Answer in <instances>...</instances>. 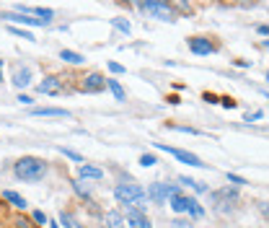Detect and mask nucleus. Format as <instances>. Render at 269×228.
<instances>
[{
  "mask_svg": "<svg viewBox=\"0 0 269 228\" xmlns=\"http://www.w3.org/2000/svg\"><path fill=\"white\" fill-rule=\"evenodd\" d=\"M13 174L24 181H39V179H44V174H47V163L36 156H24L21 161H16V166H13Z\"/></svg>",
  "mask_w": 269,
  "mask_h": 228,
  "instance_id": "f257e3e1",
  "label": "nucleus"
},
{
  "mask_svg": "<svg viewBox=\"0 0 269 228\" xmlns=\"http://www.w3.org/2000/svg\"><path fill=\"white\" fill-rule=\"evenodd\" d=\"M171 200V210L174 212H192V218H202L204 215V210L200 207V202L197 200H192V197H186V194H174V197H168Z\"/></svg>",
  "mask_w": 269,
  "mask_h": 228,
  "instance_id": "f03ea898",
  "label": "nucleus"
},
{
  "mask_svg": "<svg viewBox=\"0 0 269 228\" xmlns=\"http://www.w3.org/2000/svg\"><path fill=\"white\" fill-rule=\"evenodd\" d=\"M174 194H178V187L176 184H160V181H153V184L148 187V192H145V197L150 202H156V205L166 202L168 197H174Z\"/></svg>",
  "mask_w": 269,
  "mask_h": 228,
  "instance_id": "7ed1b4c3",
  "label": "nucleus"
},
{
  "mask_svg": "<svg viewBox=\"0 0 269 228\" xmlns=\"http://www.w3.org/2000/svg\"><path fill=\"white\" fill-rule=\"evenodd\" d=\"M114 197L119 205H132L134 200H140V197H145V189L138 187V184H116L114 187Z\"/></svg>",
  "mask_w": 269,
  "mask_h": 228,
  "instance_id": "20e7f679",
  "label": "nucleus"
},
{
  "mask_svg": "<svg viewBox=\"0 0 269 228\" xmlns=\"http://www.w3.org/2000/svg\"><path fill=\"white\" fill-rule=\"evenodd\" d=\"M156 148L158 150H166V153H171L174 158H178L182 163H189V166H197V169H202V158L200 156H194V153H189V150H182V148H168L166 143H156Z\"/></svg>",
  "mask_w": 269,
  "mask_h": 228,
  "instance_id": "39448f33",
  "label": "nucleus"
},
{
  "mask_svg": "<svg viewBox=\"0 0 269 228\" xmlns=\"http://www.w3.org/2000/svg\"><path fill=\"white\" fill-rule=\"evenodd\" d=\"M138 8L145 13H153L158 21H174V11L166 3H138Z\"/></svg>",
  "mask_w": 269,
  "mask_h": 228,
  "instance_id": "423d86ee",
  "label": "nucleus"
},
{
  "mask_svg": "<svg viewBox=\"0 0 269 228\" xmlns=\"http://www.w3.org/2000/svg\"><path fill=\"white\" fill-rule=\"evenodd\" d=\"M104 88H106V78H101L98 73H91L86 78V83H83L86 94H98V91H104Z\"/></svg>",
  "mask_w": 269,
  "mask_h": 228,
  "instance_id": "0eeeda50",
  "label": "nucleus"
},
{
  "mask_svg": "<svg viewBox=\"0 0 269 228\" xmlns=\"http://www.w3.org/2000/svg\"><path fill=\"white\" fill-rule=\"evenodd\" d=\"M189 50H192L194 55H212V52H215V47L210 44V39H202V37L189 39Z\"/></svg>",
  "mask_w": 269,
  "mask_h": 228,
  "instance_id": "6e6552de",
  "label": "nucleus"
},
{
  "mask_svg": "<svg viewBox=\"0 0 269 228\" xmlns=\"http://www.w3.org/2000/svg\"><path fill=\"white\" fill-rule=\"evenodd\" d=\"M36 91H39V94H47V96H54V94H60V91H62V86H60V81L54 78V75H50V78H44V81L36 86Z\"/></svg>",
  "mask_w": 269,
  "mask_h": 228,
  "instance_id": "1a4fd4ad",
  "label": "nucleus"
},
{
  "mask_svg": "<svg viewBox=\"0 0 269 228\" xmlns=\"http://www.w3.org/2000/svg\"><path fill=\"white\" fill-rule=\"evenodd\" d=\"M3 19L10 21V24H26V26H44L39 19H32L26 13H3Z\"/></svg>",
  "mask_w": 269,
  "mask_h": 228,
  "instance_id": "9d476101",
  "label": "nucleus"
},
{
  "mask_svg": "<svg viewBox=\"0 0 269 228\" xmlns=\"http://www.w3.org/2000/svg\"><path fill=\"white\" fill-rule=\"evenodd\" d=\"M127 225L130 228H153L150 218H148L145 212H127Z\"/></svg>",
  "mask_w": 269,
  "mask_h": 228,
  "instance_id": "9b49d317",
  "label": "nucleus"
},
{
  "mask_svg": "<svg viewBox=\"0 0 269 228\" xmlns=\"http://www.w3.org/2000/svg\"><path fill=\"white\" fill-rule=\"evenodd\" d=\"M28 83H32V70H28V68H18L16 73H13V86L26 88Z\"/></svg>",
  "mask_w": 269,
  "mask_h": 228,
  "instance_id": "f8f14e48",
  "label": "nucleus"
},
{
  "mask_svg": "<svg viewBox=\"0 0 269 228\" xmlns=\"http://www.w3.org/2000/svg\"><path fill=\"white\" fill-rule=\"evenodd\" d=\"M32 117H70V112L54 109V106H42V109H32Z\"/></svg>",
  "mask_w": 269,
  "mask_h": 228,
  "instance_id": "ddd939ff",
  "label": "nucleus"
},
{
  "mask_svg": "<svg viewBox=\"0 0 269 228\" xmlns=\"http://www.w3.org/2000/svg\"><path fill=\"white\" fill-rule=\"evenodd\" d=\"M78 174H80V179H101L104 176L101 169H96V166H88V163H80Z\"/></svg>",
  "mask_w": 269,
  "mask_h": 228,
  "instance_id": "4468645a",
  "label": "nucleus"
},
{
  "mask_svg": "<svg viewBox=\"0 0 269 228\" xmlns=\"http://www.w3.org/2000/svg\"><path fill=\"white\" fill-rule=\"evenodd\" d=\"M60 60H65V63H70V65L86 63V57H83L80 52H72V50H62V52H60Z\"/></svg>",
  "mask_w": 269,
  "mask_h": 228,
  "instance_id": "2eb2a0df",
  "label": "nucleus"
},
{
  "mask_svg": "<svg viewBox=\"0 0 269 228\" xmlns=\"http://www.w3.org/2000/svg\"><path fill=\"white\" fill-rule=\"evenodd\" d=\"M3 197H6V200H8L13 207H21V210H24V207L28 205V202L24 200V197H21L18 192H13V189H6V192H3Z\"/></svg>",
  "mask_w": 269,
  "mask_h": 228,
  "instance_id": "dca6fc26",
  "label": "nucleus"
},
{
  "mask_svg": "<svg viewBox=\"0 0 269 228\" xmlns=\"http://www.w3.org/2000/svg\"><path fill=\"white\" fill-rule=\"evenodd\" d=\"M106 88L114 94V99L116 101H124V88L119 86V81H114V78H106Z\"/></svg>",
  "mask_w": 269,
  "mask_h": 228,
  "instance_id": "f3484780",
  "label": "nucleus"
},
{
  "mask_svg": "<svg viewBox=\"0 0 269 228\" xmlns=\"http://www.w3.org/2000/svg\"><path fill=\"white\" fill-rule=\"evenodd\" d=\"M60 223H62L65 228H83L80 220L76 215H70V212H60Z\"/></svg>",
  "mask_w": 269,
  "mask_h": 228,
  "instance_id": "a211bd4d",
  "label": "nucleus"
},
{
  "mask_svg": "<svg viewBox=\"0 0 269 228\" xmlns=\"http://www.w3.org/2000/svg\"><path fill=\"white\" fill-rule=\"evenodd\" d=\"M32 11H34V13H36V16H39V21H42L44 26H47V24H50V21L54 19V13H52L50 8H32Z\"/></svg>",
  "mask_w": 269,
  "mask_h": 228,
  "instance_id": "6ab92c4d",
  "label": "nucleus"
},
{
  "mask_svg": "<svg viewBox=\"0 0 269 228\" xmlns=\"http://www.w3.org/2000/svg\"><path fill=\"white\" fill-rule=\"evenodd\" d=\"M112 26L114 29H119V32H122V34H132V26H130V21H124V19H112Z\"/></svg>",
  "mask_w": 269,
  "mask_h": 228,
  "instance_id": "aec40b11",
  "label": "nucleus"
},
{
  "mask_svg": "<svg viewBox=\"0 0 269 228\" xmlns=\"http://www.w3.org/2000/svg\"><path fill=\"white\" fill-rule=\"evenodd\" d=\"M106 220H109L106 228H122V225H124V223H122V215H119V212H114V210L106 215Z\"/></svg>",
  "mask_w": 269,
  "mask_h": 228,
  "instance_id": "412c9836",
  "label": "nucleus"
},
{
  "mask_svg": "<svg viewBox=\"0 0 269 228\" xmlns=\"http://www.w3.org/2000/svg\"><path fill=\"white\" fill-rule=\"evenodd\" d=\"M8 32H10V34H16V37H21V39H28V42H36L32 32H24V29H18V26H8Z\"/></svg>",
  "mask_w": 269,
  "mask_h": 228,
  "instance_id": "4be33fe9",
  "label": "nucleus"
},
{
  "mask_svg": "<svg viewBox=\"0 0 269 228\" xmlns=\"http://www.w3.org/2000/svg\"><path fill=\"white\" fill-rule=\"evenodd\" d=\"M156 163H158V158L153 153H142L140 156V166H145V169H148V166H156Z\"/></svg>",
  "mask_w": 269,
  "mask_h": 228,
  "instance_id": "5701e85b",
  "label": "nucleus"
},
{
  "mask_svg": "<svg viewBox=\"0 0 269 228\" xmlns=\"http://www.w3.org/2000/svg\"><path fill=\"white\" fill-rule=\"evenodd\" d=\"M60 153H65L68 158H72V161L83 163V156H80V153H76V150H70V148H60Z\"/></svg>",
  "mask_w": 269,
  "mask_h": 228,
  "instance_id": "b1692460",
  "label": "nucleus"
},
{
  "mask_svg": "<svg viewBox=\"0 0 269 228\" xmlns=\"http://www.w3.org/2000/svg\"><path fill=\"white\" fill-rule=\"evenodd\" d=\"M228 181H230V184H236V187H244L246 184V179L238 176V174H228Z\"/></svg>",
  "mask_w": 269,
  "mask_h": 228,
  "instance_id": "393cba45",
  "label": "nucleus"
},
{
  "mask_svg": "<svg viewBox=\"0 0 269 228\" xmlns=\"http://www.w3.org/2000/svg\"><path fill=\"white\" fill-rule=\"evenodd\" d=\"M168 228H192V223H189V220H182V218H176V220L168 223Z\"/></svg>",
  "mask_w": 269,
  "mask_h": 228,
  "instance_id": "a878e982",
  "label": "nucleus"
},
{
  "mask_svg": "<svg viewBox=\"0 0 269 228\" xmlns=\"http://www.w3.org/2000/svg\"><path fill=\"white\" fill-rule=\"evenodd\" d=\"M34 220H36L39 225H44V223H47V215H44L42 210H34Z\"/></svg>",
  "mask_w": 269,
  "mask_h": 228,
  "instance_id": "bb28decb",
  "label": "nucleus"
},
{
  "mask_svg": "<svg viewBox=\"0 0 269 228\" xmlns=\"http://www.w3.org/2000/svg\"><path fill=\"white\" fill-rule=\"evenodd\" d=\"M109 70H112V73H124V65H119V63H109Z\"/></svg>",
  "mask_w": 269,
  "mask_h": 228,
  "instance_id": "cd10ccee",
  "label": "nucleus"
},
{
  "mask_svg": "<svg viewBox=\"0 0 269 228\" xmlns=\"http://www.w3.org/2000/svg\"><path fill=\"white\" fill-rule=\"evenodd\" d=\"M72 189H76L80 197H88V189H83V184H78V181H76V184H72Z\"/></svg>",
  "mask_w": 269,
  "mask_h": 228,
  "instance_id": "c85d7f7f",
  "label": "nucleus"
},
{
  "mask_svg": "<svg viewBox=\"0 0 269 228\" xmlns=\"http://www.w3.org/2000/svg\"><path fill=\"white\" fill-rule=\"evenodd\" d=\"M262 117H264V112H254V114L246 117V122H254V119H262Z\"/></svg>",
  "mask_w": 269,
  "mask_h": 228,
  "instance_id": "c756f323",
  "label": "nucleus"
},
{
  "mask_svg": "<svg viewBox=\"0 0 269 228\" xmlns=\"http://www.w3.org/2000/svg\"><path fill=\"white\" fill-rule=\"evenodd\" d=\"M178 181H182V184H189V187H194V184H197V181H194V179H189V176H178Z\"/></svg>",
  "mask_w": 269,
  "mask_h": 228,
  "instance_id": "7c9ffc66",
  "label": "nucleus"
},
{
  "mask_svg": "<svg viewBox=\"0 0 269 228\" xmlns=\"http://www.w3.org/2000/svg\"><path fill=\"white\" fill-rule=\"evenodd\" d=\"M18 101H21V104H32V99H28L26 94H21V96H18Z\"/></svg>",
  "mask_w": 269,
  "mask_h": 228,
  "instance_id": "2f4dec72",
  "label": "nucleus"
},
{
  "mask_svg": "<svg viewBox=\"0 0 269 228\" xmlns=\"http://www.w3.org/2000/svg\"><path fill=\"white\" fill-rule=\"evenodd\" d=\"M50 228H57V225H54V223H50Z\"/></svg>",
  "mask_w": 269,
  "mask_h": 228,
  "instance_id": "473e14b6",
  "label": "nucleus"
},
{
  "mask_svg": "<svg viewBox=\"0 0 269 228\" xmlns=\"http://www.w3.org/2000/svg\"><path fill=\"white\" fill-rule=\"evenodd\" d=\"M0 68H3V60H0Z\"/></svg>",
  "mask_w": 269,
  "mask_h": 228,
  "instance_id": "72a5a7b5",
  "label": "nucleus"
},
{
  "mask_svg": "<svg viewBox=\"0 0 269 228\" xmlns=\"http://www.w3.org/2000/svg\"><path fill=\"white\" fill-rule=\"evenodd\" d=\"M101 228H106V225H101Z\"/></svg>",
  "mask_w": 269,
  "mask_h": 228,
  "instance_id": "f704fd0d",
  "label": "nucleus"
}]
</instances>
